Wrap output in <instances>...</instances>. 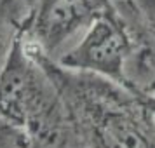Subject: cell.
Listing matches in <instances>:
<instances>
[{
    "label": "cell",
    "instance_id": "1",
    "mask_svg": "<svg viewBox=\"0 0 155 148\" xmlns=\"http://www.w3.org/2000/svg\"><path fill=\"white\" fill-rule=\"evenodd\" d=\"M31 47L61 92L70 138L80 146L155 148V124L141 96L106 77L64 68Z\"/></svg>",
    "mask_w": 155,
    "mask_h": 148
},
{
    "label": "cell",
    "instance_id": "2",
    "mask_svg": "<svg viewBox=\"0 0 155 148\" xmlns=\"http://www.w3.org/2000/svg\"><path fill=\"white\" fill-rule=\"evenodd\" d=\"M0 117L26 134L31 148H58L70 138L61 92L25 33L0 71Z\"/></svg>",
    "mask_w": 155,
    "mask_h": 148
},
{
    "label": "cell",
    "instance_id": "3",
    "mask_svg": "<svg viewBox=\"0 0 155 148\" xmlns=\"http://www.w3.org/2000/svg\"><path fill=\"white\" fill-rule=\"evenodd\" d=\"M136 47V33L110 0L56 61L64 68L96 73L127 87V68Z\"/></svg>",
    "mask_w": 155,
    "mask_h": 148
},
{
    "label": "cell",
    "instance_id": "4",
    "mask_svg": "<svg viewBox=\"0 0 155 148\" xmlns=\"http://www.w3.org/2000/svg\"><path fill=\"white\" fill-rule=\"evenodd\" d=\"M110 0H37L25 35L56 59L77 40Z\"/></svg>",
    "mask_w": 155,
    "mask_h": 148
},
{
    "label": "cell",
    "instance_id": "5",
    "mask_svg": "<svg viewBox=\"0 0 155 148\" xmlns=\"http://www.w3.org/2000/svg\"><path fill=\"white\" fill-rule=\"evenodd\" d=\"M31 11L25 0H0V71L18 38L28 28Z\"/></svg>",
    "mask_w": 155,
    "mask_h": 148
},
{
    "label": "cell",
    "instance_id": "6",
    "mask_svg": "<svg viewBox=\"0 0 155 148\" xmlns=\"http://www.w3.org/2000/svg\"><path fill=\"white\" fill-rule=\"evenodd\" d=\"M136 35L155 49V0H113Z\"/></svg>",
    "mask_w": 155,
    "mask_h": 148
},
{
    "label": "cell",
    "instance_id": "7",
    "mask_svg": "<svg viewBox=\"0 0 155 148\" xmlns=\"http://www.w3.org/2000/svg\"><path fill=\"white\" fill-rule=\"evenodd\" d=\"M0 148H31L26 134L0 117Z\"/></svg>",
    "mask_w": 155,
    "mask_h": 148
},
{
    "label": "cell",
    "instance_id": "8",
    "mask_svg": "<svg viewBox=\"0 0 155 148\" xmlns=\"http://www.w3.org/2000/svg\"><path fill=\"white\" fill-rule=\"evenodd\" d=\"M25 2H26V4H28V5H30L31 9L35 7V4H37V0H25Z\"/></svg>",
    "mask_w": 155,
    "mask_h": 148
}]
</instances>
